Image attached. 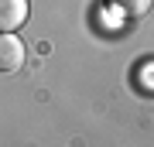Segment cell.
Returning a JSON list of instances; mask_svg holds the SVG:
<instances>
[{"mask_svg": "<svg viewBox=\"0 0 154 147\" xmlns=\"http://www.w3.org/2000/svg\"><path fill=\"white\" fill-rule=\"evenodd\" d=\"M21 65H24V44L11 31H4V38H0V69L4 72H17Z\"/></svg>", "mask_w": 154, "mask_h": 147, "instance_id": "cell-1", "label": "cell"}, {"mask_svg": "<svg viewBox=\"0 0 154 147\" xmlns=\"http://www.w3.org/2000/svg\"><path fill=\"white\" fill-rule=\"evenodd\" d=\"M106 4H110L113 11H120L127 21H137V17H144V14L151 11L154 0H106Z\"/></svg>", "mask_w": 154, "mask_h": 147, "instance_id": "cell-3", "label": "cell"}, {"mask_svg": "<svg viewBox=\"0 0 154 147\" xmlns=\"http://www.w3.org/2000/svg\"><path fill=\"white\" fill-rule=\"evenodd\" d=\"M28 21V0H0V31H17Z\"/></svg>", "mask_w": 154, "mask_h": 147, "instance_id": "cell-2", "label": "cell"}]
</instances>
